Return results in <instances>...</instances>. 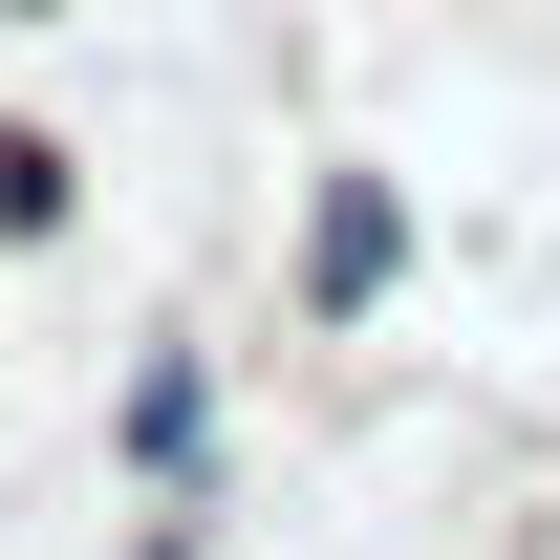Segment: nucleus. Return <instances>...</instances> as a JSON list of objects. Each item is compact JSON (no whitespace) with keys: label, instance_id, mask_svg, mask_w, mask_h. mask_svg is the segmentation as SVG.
<instances>
[{"label":"nucleus","instance_id":"obj_3","mask_svg":"<svg viewBox=\"0 0 560 560\" xmlns=\"http://www.w3.org/2000/svg\"><path fill=\"white\" fill-rule=\"evenodd\" d=\"M0 237H66V151L44 130H0Z\"/></svg>","mask_w":560,"mask_h":560},{"label":"nucleus","instance_id":"obj_4","mask_svg":"<svg viewBox=\"0 0 560 560\" xmlns=\"http://www.w3.org/2000/svg\"><path fill=\"white\" fill-rule=\"evenodd\" d=\"M130 560H195V495H173V517H151V539H130Z\"/></svg>","mask_w":560,"mask_h":560},{"label":"nucleus","instance_id":"obj_1","mask_svg":"<svg viewBox=\"0 0 560 560\" xmlns=\"http://www.w3.org/2000/svg\"><path fill=\"white\" fill-rule=\"evenodd\" d=\"M410 280V215H388V173H324V215H302V324H366Z\"/></svg>","mask_w":560,"mask_h":560},{"label":"nucleus","instance_id":"obj_5","mask_svg":"<svg viewBox=\"0 0 560 560\" xmlns=\"http://www.w3.org/2000/svg\"><path fill=\"white\" fill-rule=\"evenodd\" d=\"M0 22H44V0H0Z\"/></svg>","mask_w":560,"mask_h":560},{"label":"nucleus","instance_id":"obj_2","mask_svg":"<svg viewBox=\"0 0 560 560\" xmlns=\"http://www.w3.org/2000/svg\"><path fill=\"white\" fill-rule=\"evenodd\" d=\"M108 431H130V475H151V495H195V453H215V366H195V346H151Z\"/></svg>","mask_w":560,"mask_h":560}]
</instances>
